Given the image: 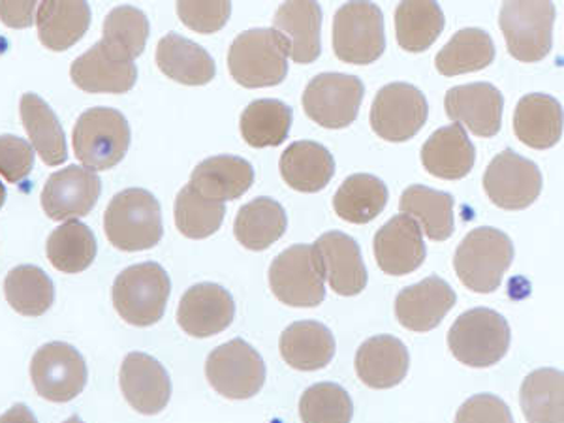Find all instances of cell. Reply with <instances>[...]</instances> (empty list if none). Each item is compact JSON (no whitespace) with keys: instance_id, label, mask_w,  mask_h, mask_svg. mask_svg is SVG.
<instances>
[{"instance_id":"obj_16","label":"cell","mask_w":564,"mask_h":423,"mask_svg":"<svg viewBox=\"0 0 564 423\" xmlns=\"http://www.w3.org/2000/svg\"><path fill=\"white\" fill-rule=\"evenodd\" d=\"M236 316V303L228 290L215 282H199L186 290L177 307V324L185 334L207 339L225 332Z\"/></svg>"},{"instance_id":"obj_10","label":"cell","mask_w":564,"mask_h":423,"mask_svg":"<svg viewBox=\"0 0 564 423\" xmlns=\"http://www.w3.org/2000/svg\"><path fill=\"white\" fill-rule=\"evenodd\" d=\"M364 95L366 87L359 77L324 72L305 87L303 109L311 121L324 129H347L358 117Z\"/></svg>"},{"instance_id":"obj_37","label":"cell","mask_w":564,"mask_h":423,"mask_svg":"<svg viewBox=\"0 0 564 423\" xmlns=\"http://www.w3.org/2000/svg\"><path fill=\"white\" fill-rule=\"evenodd\" d=\"M495 61L494 39L481 29H462L435 58L436 70L452 77L488 68Z\"/></svg>"},{"instance_id":"obj_42","label":"cell","mask_w":564,"mask_h":423,"mask_svg":"<svg viewBox=\"0 0 564 423\" xmlns=\"http://www.w3.org/2000/svg\"><path fill=\"white\" fill-rule=\"evenodd\" d=\"M149 39V20L134 7H117L104 21L102 42L122 58L140 57Z\"/></svg>"},{"instance_id":"obj_43","label":"cell","mask_w":564,"mask_h":423,"mask_svg":"<svg viewBox=\"0 0 564 423\" xmlns=\"http://www.w3.org/2000/svg\"><path fill=\"white\" fill-rule=\"evenodd\" d=\"M225 215V204L199 196L191 185L175 198V226L185 238L206 239L217 234Z\"/></svg>"},{"instance_id":"obj_28","label":"cell","mask_w":564,"mask_h":423,"mask_svg":"<svg viewBox=\"0 0 564 423\" xmlns=\"http://www.w3.org/2000/svg\"><path fill=\"white\" fill-rule=\"evenodd\" d=\"M513 132L527 148L557 145L563 138V106L544 93L527 95L516 106Z\"/></svg>"},{"instance_id":"obj_3","label":"cell","mask_w":564,"mask_h":423,"mask_svg":"<svg viewBox=\"0 0 564 423\" xmlns=\"http://www.w3.org/2000/svg\"><path fill=\"white\" fill-rule=\"evenodd\" d=\"M172 294V282L161 263L130 265L117 276L111 290L113 307L122 321L135 327L161 322Z\"/></svg>"},{"instance_id":"obj_40","label":"cell","mask_w":564,"mask_h":423,"mask_svg":"<svg viewBox=\"0 0 564 423\" xmlns=\"http://www.w3.org/2000/svg\"><path fill=\"white\" fill-rule=\"evenodd\" d=\"M45 252L53 268L61 273H82L97 258V239L87 226L66 220L52 231Z\"/></svg>"},{"instance_id":"obj_33","label":"cell","mask_w":564,"mask_h":423,"mask_svg":"<svg viewBox=\"0 0 564 423\" xmlns=\"http://www.w3.org/2000/svg\"><path fill=\"white\" fill-rule=\"evenodd\" d=\"M289 217L284 207L273 198H257L241 207L234 223V236L245 249H270L286 234Z\"/></svg>"},{"instance_id":"obj_5","label":"cell","mask_w":564,"mask_h":423,"mask_svg":"<svg viewBox=\"0 0 564 423\" xmlns=\"http://www.w3.org/2000/svg\"><path fill=\"white\" fill-rule=\"evenodd\" d=\"M74 154L90 172H106L124 159L130 148V127L121 111L90 108L74 127Z\"/></svg>"},{"instance_id":"obj_2","label":"cell","mask_w":564,"mask_h":423,"mask_svg":"<svg viewBox=\"0 0 564 423\" xmlns=\"http://www.w3.org/2000/svg\"><path fill=\"white\" fill-rule=\"evenodd\" d=\"M228 70L247 89L281 85L289 76L286 45L273 29L245 31L231 42Z\"/></svg>"},{"instance_id":"obj_41","label":"cell","mask_w":564,"mask_h":423,"mask_svg":"<svg viewBox=\"0 0 564 423\" xmlns=\"http://www.w3.org/2000/svg\"><path fill=\"white\" fill-rule=\"evenodd\" d=\"M4 295L15 313L34 318L50 311L55 289L52 279L36 265H18L7 275Z\"/></svg>"},{"instance_id":"obj_20","label":"cell","mask_w":564,"mask_h":423,"mask_svg":"<svg viewBox=\"0 0 564 423\" xmlns=\"http://www.w3.org/2000/svg\"><path fill=\"white\" fill-rule=\"evenodd\" d=\"M456 302V290L441 276L431 275L399 292L395 297V316L406 329L425 334L444 321Z\"/></svg>"},{"instance_id":"obj_15","label":"cell","mask_w":564,"mask_h":423,"mask_svg":"<svg viewBox=\"0 0 564 423\" xmlns=\"http://www.w3.org/2000/svg\"><path fill=\"white\" fill-rule=\"evenodd\" d=\"M102 183L87 167L68 166L47 180L42 191V207L52 220H77L97 206Z\"/></svg>"},{"instance_id":"obj_44","label":"cell","mask_w":564,"mask_h":423,"mask_svg":"<svg viewBox=\"0 0 564 423\" xmlns=\"http://www.w3.org/2000/svg\"><path fill=\"white\" fill-rule=\"evenodd\" d=\"M300 416L303 423H350L354 416L352 399L339 384L321 382L303 393Z\"/></svg>"},{"instance_id":"obj_26","label":"cell","mask_w":564,"mask_h":423,"mask_svg":"<svg viewBox=\"0 0 564 423\" xmlns=\"http://www.w3.org/2000/svg\"><path fill=\"white\" fill-rule=\"evenodd\" d=\"M475 162V145L457 122L433 132L422 148L423 167L438 180H463L470 174Z\"/></svg>"},{"instance_id":"obj_13","label":"cell","mask_w":564,"mask_h":423,"mask_svg":"<svg viewBox=\"0 0 564 423\" xmlns=\"http://www.w3.org/2000/svg\"><path fill=\"white\" fill-rule=\"evenodd\" d=\"M31 379L40 398L68 403L84 391L89 371L84 356L66 343H47L31 361Z\"/></svg>"},{"instance_id":"obj_1","label":"cell","mask_w":564,"mask_h":423,"mask_svg":"<svg viewBox=\"0 0 564 423\" xmlns=\"http://www.w3.org/2000/svg\"><path fill=\"white\" fill-rule=\"evenodd\" d=\"M104 230L116 249L127 252L153 249L164 234L159 199L145 188L122 191L104 213Z\"/></svg>"},{"instance_id":"obj_32","label":"cell","mask_w":564,"mask_h":423,"mask_svg":"<svg viewBox=\"0 0 564 423\" xmlns=\"http://www.w3.org/2000/svg\"><path fill=\"white\" fill-rule=\"evenodd\" d=\"M20 116L40 159L47 166H61L66 162L68 151H66L65 130L61 127L55 111L45 104V100L34 93H26L21 98Z\"/></svg>"},{"instance_id":"obj_45","label":"cell","mask_w":564,"mask_h":423,"mask_svg":"<svg viewBox=\"0 0 564 423\" xmlns=\"http://www.w3.org/2000/svg\"><path fill=\"white\" fill-rule=\"evenodd\" d=\"M180 20L199 34L218 33L230 20V2H177Z\"/></svg>"},{"instance_id":"obj_47","label":"cell","mask_w":564,"mask_h":423,"mask_svg":"<svg viewBox=\"0 0 564 423\" xmlns=\"http://www.w3.org/2000/svg\"><path fill=\"white\" fill-rule=\"evenodd\" d=\"M456 423H513V417L502 399L491 393H478L462 404Z\"/></svg>"},{"instance_id":"obj_36","label":"cell","mask_w":564,"mask_h":423,"mask_svg":"<svg viewBox=\"0 0 564 423\" xmlns=\"http://www.w3.org/2000/svg\"><path fill=\"white\" fill-rule=\"evenodd\" d=\"M523 416L529 423H564V377L557 369L531 372L520 390Z\"/></svg>"},{"instance_id":"obj_34","label":"cell","mask_w":564,"mask_h":423,"mask_svg":"<svg viewBox=\"0 0 564 423\" xmlns=\"http://www.w3.org/2000/svg\"><path fill=\"white\" fill-rule=\"evenodd\" d=\"M399 209L416 220L431 241H446L454 234V198L425 185H412L401 194Z\"/></svg>"},{"instance_id":"obj_21","label":"cell","mask_w":564,"mask_h":423,"mask_svg":"<svg viewBox=\"0 0 564 423\" xmlns=\"http://www.w3.org/2000/svg\"><path fill=\"white\" fill-rule=\"evenodd\" d=\"M72 82L85 93H129L138 79V68L129 58L111 52L102 40L70 66Z\"/></svg>"},{"instance_id":"obj_46","label":"cell","mask_w":564,"mask_h":423,"mask_svg":"<svg viewBox=\"0 0 564 423\" xmlns=\"http://www.w3.org/2000/svg\"><path fill=\"white\" fill-rule=\"evenodd\" d=\"M34 149L18 135H0V175L8 183H20L33 172Z\"/></svg>"},{"instance_id":"obj_9","label":"cell","mask_w":564,"mask_h":423,"mask_svg":"<svg viewBox=\"0 0 564 423\" xmlns=\"http://www.w3.org/2000/svg\"><path fill=\"white\" fill-rule=\"evenodd\" d=\"M386 50L384 13L372 2H348L335 13L334 52L348 65H371Z\"/></svg>"},{"instance_id":"obj_22","label":"cell","mask_w":564,"mask_h":423,"mask_svg":"<svg viewBox=\"0 0 564 423\" xmlns=\"http://www.w3.org/2000/svg\"><path fill=\"white\" fill-rule=\"evenodd\" d=\"M322 270L335 294L358 295L366 290L367 270L356 239L343 231H326L315 243Z\"/></svg>"},{"instance_id":"obj_48","label":"cell","mask_w":564,"mask_h":423,"mask_svg":"<svg viewBox=\"0 0 564 423\" xmlns=\"http://www.w3.org/2000/svg\"><path fill=\"white\" fill-rule=\"evenodd\" d=\"M36 2H0V20L12 29H25L36 20Z\"/></svg>"},{"instance_id":"obj_23","label":"cell","mask_w":564,"mask_h":423,"mask_svg":"<svg viewBox=\"0 0 564 423\" xmlns=\"http://www.w3.org/2000/svg\"><path fill=\"white\" fill-rule=\"evenodd\" d=\"M322 8L318 2H284L276 8L273 31L286 45L297 65H311L321 57Z\"/></svg>"},{"instance_id":"obj_30","label":"cell","mask_w":564,"mask_h":423,"mask_svg":"<svg viewBox=\"0 0 564 423\" xmlns=\"http://www.w3.org/2000/svg\"><path fill=\"white\" fill-rule=\"evenodd\" d=\"M279 350L292 369L318 371L334 359L335 337L321 322H294L282 332Z\"/></svg>"},{"instance_id":"obj_6","label":"cell","mask_w":564,"mask_h":423,"mask_svg":"<svg viewBox=\"0 0 564 423\" xmlns=\"http://www.w3.org/2000/svg\"><path fill=\"white\" fill-rule=\"evenodd\" d=\"M448 347L465 366H495L510 348V326L494 308H470L449 327Z\"/></svg>"},{"instance_id":"obj_4","label":"cell","mask_w":564,"mask_h":423,"mask_svg":"<svg viewBox=\"0 0 564 423\" xmlns=\"http://www.w3.org/2000/svg\"><path fill=\"white\" fill-rule=\"evenodd\" d=\"M512 262V239L489 226L468 231L454 257L459 281L476 294H491L499 289Z\"/></svg>"},{"instance_id":"obj_8","label":"cell","mask_w":564,"mask_h":423,"mask_svg":"<svg viewBox=\"0 0 564 423\" xmlns=\"http://www.w3.org/2000/svg\"><path fill=\"white\" fill-rule=\"evenodd\" d=\"M555 7L540 0L505 2L500 8V31L507 39L508 53L521 63H539L553 45Z\"/></svg>"},{"instance_id":"obj_49","label":"cell","mask_w":564,"mask_h":423,"mask_svg":"<svg viewBox=\"0 0 564 423\" xmlns=\"http://www.w3.org/2000/svg\"><path fill=\"white\" fill-rule=\"evenodd\" d=\"M0 423H39L25 404H15L0 416Z\"/></svg>"},{"instance_id":"obj_14","label":"cell","mask_w":564,"mask_h":423,"mask_svg":"<svg viewBox=\"0 0 564 423\" xmlns=\"http://www.w3.org/2000/svg\"><path fill=\"white\" fill-rule=\"evenodd\" d=\"M484 191L500 209L521 212L532 206L542 193V172L525 156L505 149L489 162Z\"/></svg>"},{"instance_id":"obj_38","label":"cell","mask_w":564,"mask_h":423,"mask_svg":"<svg viewBox=\"0 0 564 423\" xmlns=\"http://www.w3.org/2000/svg\"><path fill=\"white\" fill-rule=\"evenodd\" d=\"M292 108L275 98L254 100L241 113V135L250 148H279L292 127Z\"/></svg>"},{"instance_id":"obj_50","label":"cell","mask_w":564,"mask_h":423,"mask_svg":"<svg viewBox=\"0 0 564 423\" xmlns=\"http://www.w3.org/2000/svg\"><path fill=\"white\" fill-rule=\"evenodd\" d=\"M4 199H7V188L0 183V207L4 206Z\"/></svg>"},{"instance_id":"obj_39","label":"cell","mask_w":564,"mask_h":423,"mask_svg":"<svg viewBox=\"0 0 564 423\" xmlns=\"http://www.w3.org/2000/svg\"><path fill=\"white\" fill-rule=\"evenodd\" d=\"M443 31V8L436 2H401L395 10V36L404 52L422 53L430 50Z\"/></svg>"},{"instance_id":"obj_7","label":"cell","mask_w":564,"mask_h":423,"mask_svg":"<svg viewBox=\"0 0 564 423\" xmlns=\"http://www.w3.org/2000/svg\"><path fill=\"white\" fill-rule=\"evenodd\" d=\"M271 292L289 307H318L326 297V276L315 245L282 250L270 268Z\"/></svg>"},{"instance_id":"obj_17","label":"cell","mask_w":564,"mask_h":423,"mask_svg":"<svg viewBox=\"0 0 564 423\" xmlns=\"http://www.w3.org/2000/svg\"><path fill=\"white\" fill-rule=\"evenodd\" d=\"M446 116L478 138H494L502 127L505 97L488 82L457 85L444 97Z\"/></svg>"},{"instance_id":"obj_25","label":"cell","mask_w":564,"mask_h":423,"mask_svg":"<svg viewBox=\"0 0 564 423\" xmlns=\"http://www.w3.org/2000/svg\"><path fill=\"white\" fill-rule=\"evenodd\" d=\"M254 183V167L234 154H218L199 162L191 183L194 191L212 202L225 204L243 196Z\"/></svg>"},{"instance_id":"obj_31","label":"cell","mask_w":564,"mask_h":423,"mask_svg":"<svg viewBox=\"0 0 564 423\" xmlns=\"http://www.w3.org/2000/svg\"><path fill=\"white\" fill-rule=\"evenodd\" d=\"M36 29L44 47L66 52L84 39L90 25L87 2H42L36 8Z\"/></svg>"},{"instance_id":"obj_11","label":"cell","mask_w":564,"mask_h":423,"mask_svg":"<svg viewBox=\"0 0 564 423\" xmlns=\"http://www.w3.org/2000/svg\"><path fill=\"white\" fill-rule=\"evenodd\" d=\"M206 377L209 384L223 398H254L265 382V364L257 348L243 339H231L215 348L206 361Z\"/></svg>"},{"instance_id":"obj_18","label":"cell","mask_w":564,"mask_h":423,"mask_svg":"<svg viewBox=\"0 0 564 423\" xmlns=\"http://www.w3.org/2000/svg\"><path fill=\"white\" fill-rule=\"evenodd\" d=\"M119 382L127 403L145 416L164 411L172 398L170 375L149 354H129L122 361Z\"/></svg>"},{"instance_id":"obj_24","label":"cell","mask_w":564,"mask_h":423,"mask_svg":"<svg viewBox=\"0 0 564 423\" xmlns=\"http://www.w3.org/2000/svg\"><path fill=\"white\" fill-rule=\"evenodd\" d=\"M354 366L364 384L372 390H390L406 379L411 354L398 337L377 335L358 348Z\"/></svg>"},{"instance_id":"obj_12","label":"cell","mask_w":564,"mask_h":423,"mask_svg":"<svg viewBox=\"0 0 564 423\" xmlns=\"http://www.w3.org/2000/svg\"><path fill=\"white\" fill-rule=\"evenodd\" d=\"M430 117L427 98L411 84L395 82L377 93L371 108V129L386 141H409Z\"/></svg>"},{"instance_id":"obj_51","label":"cell","mask_w":564,"mask_h":423,"mask_svg":"<svg viewBox=\"0 0 564 423\" xmlns=\"http://www.w3.org/2000/svg\"><path fill=\"white\" fill-rule=\"evenodd\" d=\"M65 423H84V422H82V420H79V417H77V416H72V417H68V420H66Z\"/></svg>"},{"instance_id":"obj_35","label":"cell","mask_w":564,"mask_h":423,"mask_svg":"<svg viewBox=\"0 0 564 423\" xmlns=\"http://www.w3.org/2000/svg\"><path fill=\"white\" fill-rule=\"evenodd\" d=\"M388 204V186L371 174H354L343 181L334 196V209L339 218L352 225H367Z\"/></svg>"},{"instance_id":"obj_27","label":"cell","mask_w":564,"mask_h":423,"mask_svg":"<svg viewBox=\"0 0 564 423\" xmlns=\"http://www.w3.org/2000/svg\"><path fill=\"white\" fill-rule=\"evenodd\" d=\"M284 183L297 193L313 194L324 191L334 180V154L316 141H294L279 161Z\"/></svg>"},{"instance_id":"obj_29","label":"cell","mask_w":564,"mask_h":423,"mask_svg":"<svg viewBox=\"0 0 564 423\" xmlns=\"http://www.w3.org/2000/svg\"><path fill=\"white\" fill-rule=\"evenodd\" d=\"M156 65L164 76L191 87L207 85L217 74L212 55L177 33L166 34L156 45Z\"/></svg>"},{"instance_id":"obj_19","label":"cell","mask_w":564,"mask_h":423,"mask_svg":"<svg viewBox=\"0 0 564 423\" xmlns=\"http://www.w3.org/2000/svg\"><path fill=\"white\" fill-rule=\"evenodd\" d=\"M375 258L386 275L404 276L425 262V243L422 228L409 215H395L390 218L375 236L372 241Z\"/></svg>"}]
</instances>
